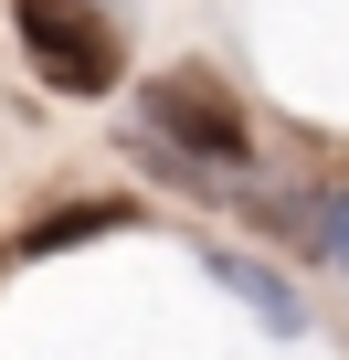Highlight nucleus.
Returning <instances> with one entry per match:
<instances>
[{
    "instance_id": "5",
    "label": "nucleus",
    "mask_w": 349,
    "mask_h": 360,
    "mask_svg": "<svg viewBox=\"0 0 349 360\" xmlns=\"http://www.w3.org/2000/svg\"><path fill=\"white\" fill-rule=\"evenodd\" d=\"M127 223V202H74V212H53L43 233H22V255H53V244H74V233H117Z\"/></svg>"
},
{
    "instance_id": "4",
    "label": "nucleus",
    "mask_w": 349,
    "mask_h": 360,
    "mask_svg": "<svg viewBox=\"0 0 349 360\" xmlns=\"http://www.w3.org/2000/svg\"><path fill=\"white\" fill-rule=\"evenodd\" d=\"M296 244H317V255L349 276V191H317V202H296Z\"/></svg>"
},
{
    "instance_id": "1",
    "label": "nucleus",
    "mask_w": 349,
    "mask_h": 360,
    "mask_svg": "<svg viewBox=\"0 0 349 360\" xmlns=\"http://www.w3.org/2000/svg\"><path fill=\"white\" fill-rule=\"evenodd\" d=\"M11 22H22L43 85H64V96H106L117 85V22H106V0H11Z\"/></svg>"
},
{
    "instance_id": "2",
    "label": "nucleus",
    "mask_w": 349,
    "mask_h": 360,
    "mask_svg": "<svg viewBox=\"0 0 349 360\" xmlns=\"http://www.w3.org/2000/svg\"><path fill=\"white\" fill-rule=\"evenodd\" d=\"M148 127H159V148H180V169H191V159H212V169H244V159H254L233 96H223L212 75H191V64L148 85ZM180 169H169V180H180Z\"/></svg>"
},
{
    "instance_id": "3",
    "label": "nucleus",
    "mask_w": 349,
    "mask_h": 360,
    "mask_svg": "<svg viewBox=\"0 0 349 360\" xmlns=\"http://www.w3.org/2000/svg\"><path fill=\"white\" fill-rule=\"evenodd\" d=\"M212 276H223V286H233V297H244L275 339H296V328H307V297H296L275 265H254V255H212Z\"/></svg>"
}]
</instances>
